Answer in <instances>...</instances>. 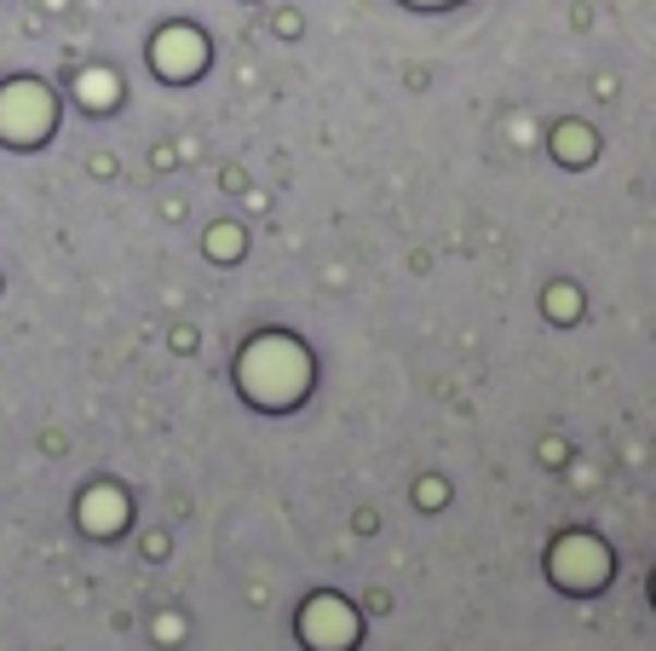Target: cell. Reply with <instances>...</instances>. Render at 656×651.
Returning a JSON list of instances; mask_svg holds the SVG:
<instances>
[{"mask_svg":"<svg viewBox=\"0 0 656 651\" xmlns=\"http://www.w3.org/2000/svg\"><path fill=\"white\" fill-rule=\"evenodd\" d=\"M184 52H191V64L202 70V35H191V29H168L156 40V58L168 64L173 75H184Z\"/></svg>","mask_w":656,"mask_h":651,"instance_id":"1","label":"cell"},{"mask_svg":"<svg viewBox=\"0 0 656 651\" xmlns=\"http://www.w3.org/2000/svg\"><path fill=\"white\" fill-rule=\"evenodd\" d=\"M87 98H93V105H110V98H116V75H87Z\"/></svg>","mask_w":656,"mask_h":651,"instance_id":"2","label":"cell"}]
</instances>
